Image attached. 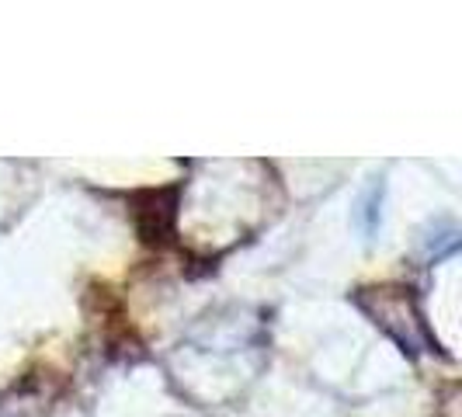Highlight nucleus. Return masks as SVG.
I'll return each mask as SVG.
<instances>
[{
  "label": "nucleus",
  "mask_w": 462,
  "mask_h": 417,
  "mask_svg": "<svg viewBox=\"0 0 462 417\" xmlns=\"http://www.w3.org/2000/svg\"><path fill=\"white\" fill-rule=\"evenodd\" d=\"M383 178H375L369 188H365V195H362V202H358V227L365 233V240H372V233L379 230V219H383Z\"/></svg>",
  "instance_id": "obj_1"
}]
</instances>
